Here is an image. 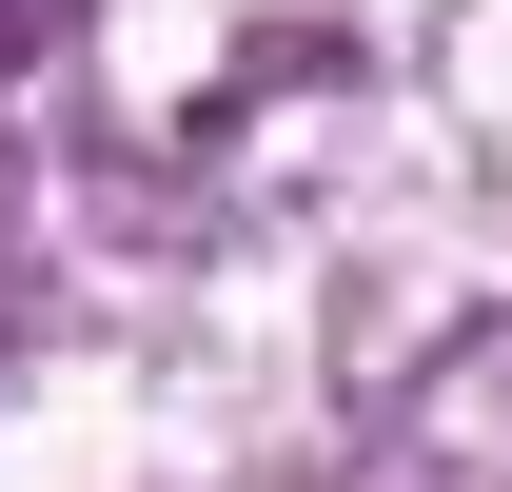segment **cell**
<instances>
[{
	"label": "cell",
	"mask_w": 512,
	"mask_h": 492,
	"mask_svg": "<svg viewBox=\"0 0 512 492\" xmlns=\"http://www.w3.org/2000/svg\"><path fill=\"white\" fill-rule=\"evenodd\" d=\"M375 492H512V335H453L414 414L375 433Z\"/></svg>",
	"instance_id": "1"
},
{
	"label": "cell",
	"mask_w": 512,
	"mask_h": 492,
	"mask_svg": "<svg viewBox=\"0 0 512 492\" xmlns=\"http://www.w3.org/2000/svg\"><path fill=\"white\" fill-rule=\"evenodd\" d=\"M60 40H79V0H0V79H40Z\"/></svg>",
	"instance_id": "2"
}]
</instances>
